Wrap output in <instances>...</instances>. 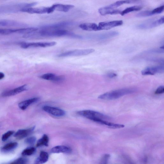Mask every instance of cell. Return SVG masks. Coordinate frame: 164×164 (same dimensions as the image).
Returning <instances> with one entry per match:
<instances>
[{
	"instance_id": "1",
	"label": "cell",
	"mask_w": 164,
	"mask_h": 164,
	"mask_svg": "<svg viewBox=\"0 0 164 164\" xmlns=\"http://www.w3.org/2000/svg\"><path fill=\"white\" fill-rule=\"evenodd\" d=\"M37 4V2L31 3H14L0 5V13H14L22 12L23 9L31 8Z\"/></svg>"
},
{
	"instance_id": "2",
	"label": "cell",
	"mask_w": 164,
	"mask_h": 164,
	"mask_svg": "<svg viewBox=\"0 0 164 164\" xmlns=\"http://www.w3.org/2000/svg\"><path fill=\"white\" fill-rule=\"evenodd\" d=\"M35 31L34 34L35 38L38 37H60L65 36H69L74 37L78 38V35L73 33L66 30L60 29L49 30L41 29Z\"/></svg>"
},
{
	"instance_id": "3",
	"label": "cell",
	"mask_w": 164,
	"mask_h": 164,
	"mask_svg": "<svg viewBox=\"0 0 164 164\" xmlns=\"http://www.w3.org/2000/svg\"><path fill=\"white\" fill-rule=\"evenodd\" d=\"M136 90L134 88H123L111 91L104 93L98 97L99 99L106 100H113L122 96L133 93Z\"/></svg>"
},
{
	"instance_id": "4",
	"label": "cell",
	"mask_w": 164,
	"mask_h": 164,
	"mask_svg": "<svg viewBox=\"0 0 164 164\" xmlns=\"http://www.w3.org/2000/svg\"><path fill=\"white\" fill-rule=\"evenodd\" d=\"M77 114L98 123L101 120L109 119V117L107 115L93 110H85L80 111H78Z\"/></svg>"
},
{
	"instance_id": "5",
	"label": "cell",
	"mask_w": 164,
	"mask_h": 164,
	"mask_svg": "<svg viewBox=\"0 0 164 164\" xmlns=\"http://www.w3.org/2000/svg\"><path fill=\"white\" fill-rule=\"evenodd\" d=\"M94 51L95 50L92 49L75 50L64 52L59 55L58 56L59 57L81 56L89 55L93 53Z\"/></svg>"
},
{
	"instance_id": "6",
	"label": "cell",
	"mask_w": 164,
	"mask_h": 164,
	"mask_svg": "<svg viewBox=\"0 0 164 164\" xmlns=\"http://www.w3.org/2000/svg\"><path fill=\"white\" fill-rule=\"evenodd\" d=\"M164 22V17L163 16L156 20H150L147 21L137 26V28L140 29H148L153 28L163 24Z\"/></svg>"
},
{
	"instance_id": "7",
	"label": "cell",
	"mask_w": 164,
	"mask_h": 164,
	"mask_svg": "<svg viewBox=\"0 0 164 164\" xmlns=\"http://www.w3.org/2000/svg\"><path fill=\"white\" fill-rule=\"evenodd\" d=\"M56 44V42H46L22 43L21 47L24 49L33 48H46L53 46Z\"/></svg>"
},
{
	"instance_id": "8",
	"label": "cell",
	"mask_w": 164,
	"mask_h": 164,
	"mask_svg": "<svg viewBox=\"0 0 164 164\" xmlns=\"http://www.w3.org/2000/svg\"><path fill=\"white\" fill-rule=\"evenodd\" d=\"M123 24L122 20L113 21L108 22H102L98 24V31L110 30L115 27H119Z\"/></svg>"
},
{
	"instance_id": "9",
	"label": "cell",
	"mask_w": 164,
	"mask_h": 164,
	"mask_svg": "<svg viewBox=\"0 0 164 164\" xmlns=\"http://www.w3.org/2000/svg\"><path fill=\"white\" fill-rule=\"evenodd\" d=\"M164 71L163 65H159L147 67L142 71L141 74L143 75H154L162 73Z\"/></svg>"
},
{
	"instance_id": "10",
	"label": "cell",
	"mask_w": 164,
	"mask_h": 164,
	"mask_svg": "<svg viewBox=\"0 0 164 164\" xmlns=\"http://www.w3.org/2000/svg\"><path fill=\"white\" fill-rule=\"evenodd\" d=\"M43 109L46 112L56 117H62L65 114L64 110L56 108L45 106L43 108Z\"/></svg>"
},
{
	"instance_id": "11",
	"label": "cell",
	"mask_w": 164,
	"mask_h": 164,
	"mask_svg": "<svg viewBox=\"0 0 164 164\" xmlns=\"http://www.w3.org/2000/svg\"><path fill=\"white\" fill-rule=\"evenodd\" d=\"M28 88L27 85H24L23 86L17 87L11 90L4 91L2 94L3 97H8L14 96L28 89Z\"/></svg>"
},
{
	"instance_id": "12",
	"label": "cell",
	"mask_w": 164,
	"mask_h": 164,
	"mask_svg": "<svg viewBox=\"0 0 164 164\" xmlns=\"http://www.w3.org/2000/svg\"><path fill=\"white\" fill-rule=\"evenodd\" d=\"M22 12L27 13L31 14H49V7H43L38 8L31 7L25 8L23 9Z\"/></svg>"
},
{
	"instance_id": "13",
	"label": "cell",
	"mask_w": 164,
	"mask_h": 164,
	"mask_svg": "<svg viewBox=\"0 0 164 164\" xmlns=\"http://www.w3.org/2000/svg\"><path fill=\"white\" fill-rule=\"evenodd\" d=\"M26 24L14 20H0V27H25Z\"/></svg>"
},
{
	"instance_id": "14",
	"label": "cell",
	"mask_w": 164,
	"mask_h": 164,
	"mask_svg": "<svg viewBox=\"0 0 164 164\" xmlns=\"http://www.w3.org/2000/svg\"><path fill=\"white\" fill-rule=\"evenodd\" d=\"M71 23L68 22H64L60 23L46 25L43 26L41 29L54 30L60 29L66 27L71 24Z\"/></svg>"
},
{
	"instance_id": "15",
	"label": "cell",
	"mask_w": 164,
	"mask_h": 164,
	"mask_svg": "<svg viewBox=\"0 0 164 164\" xmlns=\"http://www.w3.org/2000/svg\"><path fill=\"white\" fill-rule=\"evenodd\" d=\"M74 5H64L62 4H55L50 6L52 12L55 10L66 12L74 8Z\"/></svg>"
},
{
	"instance_id": "16",
	"label": "cell",
	"mask_w": 164,
	"mask_h": 164,
	"mask_svg": "<svg viewBox=\"0 0 164 164\" xmlns=\"http://www.w3.org/2000/svg\"><path fill=\"white\" fill-rule=\"evenodd\" d=\"M35 128V127L34 126L28 129L19 130L15 134L14 137L18 139H22L31 134Z\"/></svg>"
},
{
	"instance_id": "17",
	"label": "cell",
	"mask_w": 164,
	"mask_h": 164,
	"mask_svg": "<svg viewBox=\"0 0 164 164\" xmlns=\"http://www.w3.org/2000/svg\"><path fill=\"white\" fill-rule=\"evenodd\" d=\"M71 149L64 146H58L52 148L51 152L53 153H64L69 154L71 152Z\"/></svg>"
},
{
	"instance_id": "18",
	"label": "cell",
	"mask_w": 164,
	"mask_h": 164,
	"mask_svg": "<svg viewBox=\"0 0 164 164\" xmlns=\"http://www.w3.org/2000/svg\"><path fill=\"white\" fill-rule=\"evenodd\" d=\"M24 28L16 29L0 28V35H7L14 33L24 34Z\"/></svg>"
},
{
	"instance_id": "19",
	"label": "cell",
	"mask_w": 164,
	"mask_h": 164,
	"mask_svg": "<svg viewBox=\"0 0 164 164\" xmlns=\"http://www.w3.org/2000/svg\"><path fill=\"white\" fill-rule=\"evenodd\" d=\"M39 100H40V98L38 97L32 98L19 103L18 104V106L21 110H24L27 109L30 105L38 102Z\"/></svg>"
},
{
	"instance_id": "20",
	"label": "cell",
	"mask_w": 164,
	"mask_h": 164,
	"mask_svg": "<svg viewBox=\"0 0 164 164\" xmlns=\"http://www.w3.org/2000/svg\"><path fill=\"white\" fill-rule=\"evenodd\" d=\"M79 27L83 30L86 31H98V26L94 23H85L81 24Z\"/></svg>"
},
{
	"instance_id": "21",
	"label": "cell",
	"mask_w": 164,
	"mask_h": 164,
	"mask_svg": "<svg viewBox=\"0 0 164 164\" xmlns=\"http://www.w3.org/2000/svg\"><path fill=\"white\" fill-rule=\"evenodd\" d=\"M121 11L118 9H107L104 8H100L98 10V12L102 16H104L108 15H114L120 14Z\"/></svg>"
},
{
	"instance_id": "22",
	"label": "cell",
	"mask_w": 164,
	"mask_h": 164,
	"mask_svg": "<svg viewBox=\"0 0 164 164\" xmlns=\"http://www.w3.org/2000/svg\"><path fill=\"white\" fill-rule=\"evenodd\" d=\"M49 159V155L46 152L42 151L40 153V155L36 160V164H43L47 162Z\"/></svg>"
},
{
	"instance_id": "23",
	"label": "cell",
	"mask_w": 164,
	"mask_h": 164,
	"mask_svg": "<svg viewBox=\"0 0 164 164\" xmlns=\"http://www.w3.org/2000/svg\"><path fill=\"white\" fill-rule=\"evenodd\" d=\"M49 141V139L48 136L44 134L41 139L38 141L36 146L37 147L43 146L47 147L48 146Z\"/></svg>"
},
{
	"instance_id": "24",
	"label": "cell",
	"mask_w": 164,
	"mask_h": 164,
	"mask_svg": "<svg viewBox=\"0 0 164 164\" xmlns=\"http://www.w3.org/2000/svg\"><path fill=\"white\" fill-rule=\"evenodd\" d=\"M142 7L140 6H134L128 8L122 11H121L120 15L122 16L126 15L130 12L139 11L141 10Z\"/></svg>"
},
{
	"instance_id": "25",
	"label": "cell",
	"mask_w": 164,
	"mask_h": 164,
	"mask_svg": "<svg viewBox=\"0 0 164 164\" xmlns=\"http://www.w3.org/2000/svg\"><path fill=\"white\" fill-rule=\"evenodd\" d=\"M18 144L16 142H12L6 144L2 148V151L5 152L11 151L16 149Z\"/></svg>"
},
{
	"instance_id": "26",
	"label": "cell",
	"mask_w": 164,
	"mask_h": 164,
	"mask_svg": "<svg viewBox=\"0 0 164 164\" xmlns=\"http://www.w3.org/2000/svg\"><path fill=\"white\" fill-rule=\"evenodd\" d=\"M125 4H127L126 0H122V1H117L104 8L107 9L112 10L119 7V6Z\"/></svg>"
},
{
	"instance_id": "27",
	"label": "cell",
	"mask_w": 164,
	"mask_h": 164,
	"mask_svg": "<svg viewBox=\"0 0 164 164\" xmlns=\"http://www.w3.org/2000/svg\"><path fill=\"white\" fill-rule=\"evenodd\" d=\"M56 75L52 73H47L41 75L40 77L42 79L54 82Z\"/></svg>"
},
{
	"instance_id": "28",
	"label": "cell",
	"mask_w": 164,
	"mask_h": 164,
	"mask_svg": "<svg viewBox=\"0 0 164 164\" xmlns=\"http://www.w3.org/2000/svg\"><path fill=\"white\" fill-rule=\"evenodd\" d=\"M36 149L34 147H31L25 149L22 152V155L23 156H30L34 154Z\"/></svg>"
},
{
	"instance_id": "29",
	"label": "cell",
	"mask_w": 164,
	"mask_h": 164,
	"mask_svg": "<svg viewBox=\"0 0 164 164\" xmlns=\"http://www.w3.org/2000/svg\"><path fill=\"white\" fill-rule=\"evenodd\" d=\"M164 53V49H154L143 52V53L145 54H162Z\"/></svg>"
},
{
	"instance_id": "30",
	"label": "cell",
	"mask_w": 164,
	"mask_h": 164,
	"mask_svg": "<svg viewBox=\"0 0 164 164\" xmlns=\"http://www.w3.org/2000/svg\"><path fill=\"white\" fill-rule=\"evenodd\" d=\"M153 16L151 11L145 10L142 11L137 14L136 16L139 17H148Z\"/></svg>"
},
{
	"instance_id": "31",
	"label": "cell",
	"mask_w": 164,
	"mask_h": 164,
	"mask_svg": "<svg viewBox=\"0 0 164 164\" xmlns=\"http://www.w3.org/2000/svg\"><path fill=\"white\" fill-rule=\"evenodd\" d=\"M28 162L27 159L24 158H20L18 159L13 162L11 164H24L27 163Z\"/></svg>"
},
{
	"instance_id": "32",
	"label": "cell",
	"mask_w": 164,
	"mask_h": 164,
	"mask_svg": "<svg viewBox=\"0 0 164 164\" xmlns=\"http://www.w3.org/2000/svg\"><path fill=\"white\" fill-rule=\"evenodd\" d=\"M164 5H163L157 8L152 11L153 15L161 13L164 11Z\"/></svg>"
},
{
	"instance_id": "33",
	"label": "cell",
	"mask_w": 164,
	"mask_h": 164,
	"mask_svg": "<svg viewBox=\"0 0 164 164\" xmlns=\"http://www.w3.org/2000/svg\"><path fill=\"white\" fill-rule=\"evenodd\" d=\"M14 133V131H9L4 134L2 137V141L4 142L7 140Z\"/></svg>"
},
{
	"instance_id": "34",
	"label": "cell",
	"mask_w": 164,
	"mask_h": 164,
	"mask_svg": "<svg viewBox=\"0 0 164 164\" xmlns=\"http://www.w3.org/2000/svg\"><path fill=\"white\" fill-rule=\"evenodd\" d=\"M36 138L35 137H31L26 139L25 141V143L29 145H33L35 143Z\"/></svg>"
},
{
	"instance_id": "35",
	"label": "cell",
	"mask_w": 164,
	"mask_h": 164,
	"mask_svg": "<svg viewBox=\"0 0 164 164\" xmlns=\"http://www.w3.org/2000/svg\"><path fill=\"white\" fill-rule=\"evenodd\" d=\"M146 60L150 62L159 63L163 64L164 63L163 59L160 58L155 57L149 58H147Z\"/></svg>"
},
{
	"instance_id": "36",
	"label": "cell",
	"mask_w": 164,
	"mask_h": 164,
	"mask_svg": "<svg viewBox=\"0 0 164 164\" xmlns=\"http://www.w3.org/2000/svg\"><path fill=\"white\" fill-rule=\"evenodd\" d=\"M110 157V155L109 154H106L104 155L103 157L101 160V163L107 164Z\"/></svg>"
},
{
	"instance_id": "37",
	"label": "cell",
	"mask_w": 164,
	"mask_h": 164,
	"mask_svg": "<svg viewBox=\"0 0 164 164\" xmlns=\"http://www.w3.org/2000/svg\"><path fill=\"white\" fill-rule=\"evenodd\" d=\"M164 93V87L163 86H161L157 89L155 92L156 95H159L163 93Z\"/></svg>"
},
{
	"instance_id": "38",
	"label": "cell",
	"mask_w": 164,
	"mask_h": 164,
	"mask_svg": "<svg viewBox=\"0 0 164 164\" xmlns=\"http://www.w3.org/2000/svg\"><path fill=\"white\" fill-rule=\"evenodd\" d=\"M107 76L109 78H112L116 77L117 75L115 73H110L108 74L107 75Z\"/></svg>"
},
{
	"instance_id": "39",
	"label": "cell",
	"mask_w": 164,
	"mask_h": 164,
	"mask_svg": "<svg viewBox=\"0 0 164 164\" xmlns=\"http://www.w3.org/2000/svg\"><path fill=\"white\" fill-rule=\"evenodd\" d=\"M140 0H126L127 4L133 3L137 2Z\"/></svg>"
},
{
	"instance_id": "40",
	"label": "cell",
	"mask_w": 164,
	"mask_h": 164,
	"mask_svg": "<svg viewBox=\"0 0 164 164\" xmlns=\"http://www.w3.org/2000/svg\"><path fill=\"white\" fill-rule=\"evenodd\" d=\"M5 77V75L2 73L0 72V80L2 79Z\"/></svg>"
},
{
	"instance_id": "41",
	"label": "cell",
	"mask_w": 164,
	"mask_h": 164,
	"mask_svg": "<svg viewBox=\"0 0 164 164\" xmlns=\"http://www.w3.org/2000/svg\"><path fill=\"white\" fill-rule=\"evenodd\" d=\"M0 1H2V0H0Z\"/></svg>"
}]
</instances>
